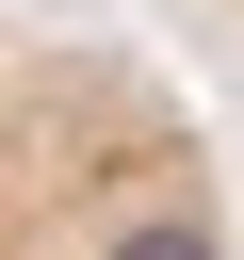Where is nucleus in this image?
<instances>
[{"mask_svg": "<svg viewBox=\"0 0 244 260\" xmlns=\"http://www.w3.org/2000/svg\"><path fill=\"white\" fill-rule=\"evenodd\" d=\"M0 260H244L211 114L65 0H0Z\"/></svg>", "mask_w": 244, "mask_h": 260, "instance_id": "1", "label": "nucleus"}, {"mask_svg": "<svg viewBox=\"0 0 244 260\" xmlns=\"http://www.w3.org/2000/svg\"><path fill=\"white\" fill-rule=\"evenodd\" d=\"M179 16H228V32H244V0H179Z\"/></svg>", "mask_w": 244, "mask_h": 260, "instance_id": "2", "label": "nucleus"}]
</instances>
